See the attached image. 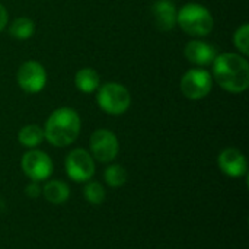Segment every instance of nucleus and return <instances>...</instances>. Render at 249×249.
I'll list each match as a JSON object with an SVG mask.
<instances>
[{"instance_id":"nucleus-2","label":"nucleus","mask_w":249,"mask_h":249,"mask_svg":"<svg viewBox=\"0 0 249 249\" xmlns=\"http://www.w3.org/2000/svg\"><path fill=\"white\" fill-rule=\"evenodd\" d=\"M80 133L79 114L67 107L58 108L45 121L44 137L54 147L70 146Z\"/></svg>"},{"instance_id":"nucleus-4","label":"nucleus","mask_w":249,"mask_h":249,"mask_svg":"<svg viewBox=\"0 0 249 249\" xmlns=\"http://www.w3.org/2000/svg\"><path fill=\"white\" fill-rule=\"evenodd\" d=\"M96 102L104 112L109 115H121L130 108L131 95L125 86L115 82H108L98 88Z\"/></svg>"},{"instance_id":"nucleus-9","label":"nucleus","mask_w":249,"mask_h":249,"mask_svg":"<svg viewBox=\"0 0 249 249\" xmlns=\"http://www.w3.org/2000/svg\"><path fill=\"white\" fill-rule=\"evenodd\" d=\"M16 80L20 89L26 93H38L45 88L47 83V71L42 64L38 61H25L18 73Z\"/></svg>"},{"instance_id":"nucleus-20","label":"nucleus","mask_w":249,"mask_h":249,"mask_svg":"<svg viewBox=\"0 0 249 249\" xmlns=\"http://www.w3.org/2000/svg\"><path fill=\"white\" fill-rule=\"evenodd\" d=\"M25 194L29 197V198H38L41 194H42V188L38 185V182H31L25 187Z\"/></svg>"},{"instance_id":"nucleus-3","label":"nucleus","mask_w":249,"mask_h":249,"mask_svg":"<svg viewBox=\"0 0 249 249\" xmlns=\"http://www.w3.org/2000/svg\"><path fill=\"white\" fill-rule=\"evenodd\" d=\"M177 25L193 36H206L213 31L214 19L207 7L198 3H188L178 12Z\"/></svg>"},{"instance_id":"nucleus-21","label":"nucleus","mask_w":249,"mask_h":249,"mask_svg":"<svg viewBox=\"0 0 249 249\" xmlns=\"http://www.w3.org/2000/svg\"><path fill=\"white\" fill-rule=\"evenodd\" d=\"M7 20H9V16H7V10L6 7L0 3V32L6 28L7 25Z\"/></svg>"},{"instance_id":"nucleus-17","label":"nucleus","mask_w":249,"mask_h":249,"mask_svg":"<svg viewBox=\"0 0 249 249\" xmlns=\"http://www.w3.org/2000/svg\"><path fill=\"white\" fill-rule=\"evenodd\" d=\"M104 178H105V182L109 187L118 188V187H123L127 182L128 174L121 165H109L104 172Z\"/></svg>"},{"instance_id":"nucleus-19","label":"nucleus","mask_w":249,"mask_h":249,"mask_svg":"<svg viewBox=\"0 0 249 249\" xmlns=\"http://www.w3.org/2000/svg\"><path fill=\"white\" fill-rule=\"evenodd\" d=\"M233 42H235V47L245 55L249 54V25L248 23H244L241 25L235 35H233Z\"/></svg>"},{"instance_id":"nucleus-14","label":"nucleus","mask_w":249,"mask_h":249,"mask_svg":"<svg viewBox=\"0 0 249 249\" xmlns=\"http://www.w3.org/2000/svg\"><path fill=\"white\" fill-rule=\"evenodd\" d=\"M74 85L80 92L92 93L98 90V88L101 86V79L96 70H93L92 67H83L76 73Z\"/></svg>"},{"instance_id":"nucleus-5","label":"nucleus","mask_w":249,"mask_h":249,"mask_svg":"<svg viewBox=\"0 0 249 249\" xmlns=\"http://www.w3.org/2000/svg\"><path fill=\"white\" fill-rule=\"evenodd\" d=\"M213 88V76L203 69H191L181 79V90L184 96L193 101L206 98Z\"/></svg>"},{"instance_id":"nucleus-11","label":"nucleus","mask_w":249,"mask_h":249,"mask_svg":"<svg viewBox=\"0 0 249 249\" xmlns=\"http://www.w3.org/2000/svg\"><path fill=\"white\" fill-rule=\"evenodd\" d=\"M152 16L159 31H171L177 25L178 10L172 0H156L152 4Z\"/></svg>"},{"instance_id":"nucleus-1","label":"nucleus","mask_w":249,"mask_h":249,"mask_svg":"<svg viewBox=\"0 0 249 249\" xmlns=\"http://www.w3.org/2000/svg\"><path fill=\"white\" fill-rule=\"evenodd\" d=\"M213 64V76L220 88L231 93H242L249 86V64L244 55L235 53L217 54Z\"/></svg>"},{"instance_id":"nucleus-13","label":"nucleus","mask_w":249,"mask_h":249,"mask_svg":"<svg viewBox=\"0 0 249 249\" xmlns=\"http://www.w3.org/2000/svg\"><path fill=\"white\" fill-rule=\"evenodd\" d=\"M42 196L45 197V200L48 203L60 206V204H64L69 200L70 190H69V185L66 182L58 181V179H53V181H48L44 185Z\"/></svg>"},{"instance_id":"nucleus-16","label":"nucleus","mask_w":249,"mask_h":249,"mask_svg":"<svg viewBox=\"0 0 249 249\" xmlns=\"http://www.w3.org/2000/svg\"><path fill=\"white\" fill-rule=\"evenodd\" d=\"M9 32L15 39H28L35 32V23L29 18H18L10 23Z\"/></svg>"},{"instance_id":"nucleus-6","label":"nucleus","mask_w":249,"mask_h":249,"mask_svg":"<svg viewBox=\"0 0 249 249\" xmlns=\"http://www.w3.org/2000/svg\"><path fill=\"white\" fill-rule=\"evenodd\" d=\"M66 174L76 182H86L95 174V159L85 149L71 150L64 160Z\"/></svg>"},{"instance_id":"nucleus-8","label":"nucleus","mask_w":249,"mask_h":249,"mask_svg":"<svg viewBox=\"0 0 249 249\" xmlns=\"http://www.w3.org/2000/svg\"><path fill=\"white\" fill-rule=\"evenodd\" d=\"M53 168L51 158L42 150L32 149L22 158V171L34 182L48 179L53 174Z\"/></svg>"},{"instance_id":"nucleus-10","label":"nucleus","mask_w":249,"mask_h":249,"mask_svg":"<svg viewBox=\"0 0 249 249\" xmlns=\"http://www.w3.org/2000/svg\"><path fill=\"white\" fill-rule=\"evenodd\" d=\"M219 168L231 178H239L247 175L248 163L244 153L235 147H228L219 155Z\"/></svg>"},{"instance_id":"nucleus-12","label":"nucleus","mask_w":249,"mask_h":249,"mask_svg":"<svg viewBox=\"0 0 249 249\" xmlns=\"http://www.w3.org/2000/svg\"><path fill=\"white\" fill-rule=\"evenodd\" d=\"M185 57L190 63L197 64V66H207L214 61L217 57V50L204 41L200 39H193L185 45Z\"/></svg>"},{"instance_id":"nucleus-7","label":"nucleus","mask_w":249,"mask_h":249,"mask_svg":"<svg viewBox=\"0 0 249 249\" xmlns=\"http://www.w3.org/2000/svg\"><path fill=\"white\" fill-rule=\"evenodd\" d=\"M90 155L95 160L101 163H109L112 162L120 150L118 139L117 136L105 128L93 131L90 136Z\"/></svg>"},{"instance_id":"nucleus-15","label":"nucleus","mask_w":249,"mask_h":249,"mask_svg":"<svg viewBox=\"0 0 249 249\" xmlns=\"http://www.w3.org/2000/svg\"><path fill=\"white\" fill-rule=\"evenodd\" d=\"M19 143L25 147L34 149L36 146H39L42 143L44 137V128H41L36 124H28L25 127L20 128L19 134H18Z\"/></svg>"},{"instance_id":"nucleus-18","label":"nucleus","mask_w":249,"mask_h":249,"mask_svg":"<svg viewBox=\"0 0 249 249\" xmlns=\"http://www.w3.org/2000/svg\"><path fill=\"white\" fill-rule=\"evenodd\" d=\"M83 196L86 201L90 203L92 206H99L105 201V190L99 182H95V181H90L86 184L83 190Z\"/></svg>"}]
</instances>
